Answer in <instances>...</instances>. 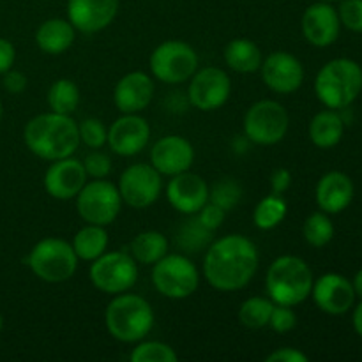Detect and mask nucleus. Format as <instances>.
Instances as JSON below:
<instances>
[{
  "label": "nucleus",
  "instance_id": "bb28decb",
  "mask_svg": "<svg viewBox=\"0 0 362 362\" xmlns=\"http://www.w3.org/2000/svg\"><path fill=\"white\" fill-rule=\"evenodd\" d=\"M110 237L106 232V226L99 225H87L76 232L73 237V250L76 257L83 262H94L95 258L101 257L103 253L108 251Z\"/></svg>",
  "mask_w": 362,
  "mask_h": 362
},
{
  "label": "nucleus",
  "instance_id": "7ed1b4c3",
  "mask_svg": "<svg viewBox=\"0 0 362 362\" xmlns=\"http://www.w3.org/2000/svg\"><path fill=\"white\" fill-rule=\"evenodd\" d=\"M105 325L113 339L120 343H138L147 338L154 327L152 306L136 293L113 296L105 310Z\"/></svg>",
  "mask_w": 362,
  "mask_h": 362
},
{
  "label": "nucleus",
  "instance_id": "20e7f679",
  "mask_svg": "<svg viewBox=\"0 0 362 362\" xmlns=\"http://www.w3.org/2000/svg\"><path fill=\"white\" fill-rule=\"evenodd\" d=\"M313 281V272L303 258L283 255L269 265L265 290L274 304L293 308L311 296Z\"/></svg>",
  "mask_w": 362,
  "mask_h": 362
},
{
  "label": "nucleus",
  "instance_id": "cd10ccee",
  "mask_svg": "<svg viewBox=\"0 0 362 362\" xmlns=\"http://www.w3.org/2000/svg\"><path fill=\"white\" fill-rule=\"evenodd\" d=\"M168 253V239L158 230L140 232L129 246V255L141 265H154Z\"/></svg>",
  "mask_w": 362,
  "mask_h": 362
},
{
  "label": "nucleus",
  "instance_id": "de8ad7c7",
  "mask_svg": "<svg viewBox=\"0 0 362 362\" xmlns=\"http://www.w3.org/2000/svg\"><path fill=\"white\" fill-rule=\"evenodd\" d=\"M2 113H4V108H2V99H0V119H2Z\"/></svg>",
  "mask_w": 362,
  "mask_h": 362
},
{
  "label": "nucleus",
  "instance_id": "f257e3e1",
  "mask_svg": "<svg viewBox=\"0 0 362 362\" xmlns=\"http://www.w3.org/2000/svg\"><path fill=\"white\" fill-rule=\"evenodd\" d=\"M260 255L251 239L230 233L214 240L204 258V278L219 292H237L246 288L255 278Z\"/></svg>",
  "mask_w": 362,
  "mask_h": 362
},
{
  "label": "nucleus",
  "instance_id": "e433bc0d",
  "mask_svg": "<svg viewBox=\"0 0 362 362\" xmlns=\"http://www.w3.org/2000/svg\"><path fill=\"white\" fill-rule=\"evenodd\" d=\"M81 163L88 179H106L112 172V159L99 148H92V152H88Z\"/></svg>",
  "mask_w": 362,
  "mask_h": 362
},
{
  "label": "nucleus",
  "instance_id": "f8f14e48",
  "mask_svg": "<svg viewBox=\"0 0 362 362\" xmlns=\"http://www.w3.org/2000/svg\"><path fill=\"white\" fill-rule=\"evenodd\" d=\"M161 173L147 163L127 166L120 175L119 193L124 204L131 209H147L156 204L163 191Z\"/></svg>",
  "mask_w": 362,
  "mask_h": 362
},
{
  "label": "nucleus",
  "instance_id": "c03bdc74",
  "mask_svg": "<svg viewBox=\"0 0 362 362\" xmlns=\"http://www.w3.org/2000/svg\"><path fill=\"white\" fill-rule=\"evenodd\" d=\"M14 60H16V48L9 39L0 37V74L13 69Z\"/></svg>",
  "mask_w": 362,
  "mask_h": 362
},
{
  "label": "nucleus",
  "instance_id": "a878e982",
  "mask_svg": "<svg viewBox=\"0 0 362 362\" xmlns=\"http://www.w3.org/2000/svg\"><path fill=\"white\" fill-rule=\"evenodd\" d=\"M223 57H225L226 66L240 74H250L255 73V71H260L262 62H264V55H262V49L258 48L257 42L246 37L232 39L226 45Z\"/></svg>",
  "mask_w": 362,
  "mask_h": 362
},
{
  "label": "nucleus",
  "instance_id": "c9c22d12",
  "mask_svg": "<svg viewBox=\"0 0 362 362\" xmlns=\"http://www.w3.org/2000/svg\"><path fill=\"white\" fill-rule=\"evenodd\" d=\"M78 129H80L81 144L87 145L88 148H101L103 145H106V140H108V129H106V126L103 124V120L88 117V119L81 120V122L78 124Z\"/></svg>",
  "mask_w": 362,
  "mask_h": 362
},
{
  "label": "nucleus",
  "instance_id": "7c9ffc66",
  "mask_svg": "<svg viewBox=\"0 0 362 362\" xmlns=\"http://www.w3.org/2000/svg\"><path fill=\"white\" fill-rule=\"evenodd\" d=\"M272 308L274 303L271 299H265V297L255 296L250 299L244 300L239 308V322L246 329H264L269 325L271 320Z\"/></svg>",
  "mask_w": 362,
  "mask_h": 362
},
{
  "label": "nucleus",
  "instance_id": "9b49d317",
  "mask_svg": "<svg viewBox=\"0 0 362 362\" xmlns=\"http://www.w3.org/2000/svg\"><path fill=\"white\" fill-rule=\"evenodd\" d=\"M76 212L85 223L108 226L119 218L122 209L119 187L106 179L87 180L80 193L76 194Z\"/></svg>",
  "mask_w": 362,
  "mask_h": 362
},
{
  "label": "nucleus",
  "instance_id": "4be33fe9",
  "mask_svg": "<svg viewBox=\"0 0 362 362\" xmlns=\"http://www.w3.org/2000/svg\"><path fill=\"white\" fill-rule=\"evenodd\" d=\"M154 80L144 71H131L117 81L113 103L120 113H140L154 99Z\"/></svg>",
  "mask_w": 362,
  "mask_h": 362
},
{
  "label": "nucleus",
  "instance_id": "a18cd8bd",
  "mask_svg": "<svg viewBox=\"0 0 362 362\" xmlns=\"http://www.w3.org/2000/svg\"><path fill=\"white\" fill-rule=\"evenodd\" d=\"M352 324L354 329H356L357 334L362 338V300L354 308V315H352Z\"/></svg>",
  "mask_w": 362,
  "mask_h": 362
},
{
  "label": "nucleus",
  "instance_id": "9d476101",
  "mask_svg": "<svg viewBox=\"0 0 362 362\" xmlns=\"http://www.w3.org/2000/svg\"><path fill=\"white\" fill-rule=\"evenodd\" d=\"M288 112L274 99H262L251 105L244 115V136L257 145H276L286 136Z\"/></svg>",
  "mask_w": 362,
  "mask_h": 362
},
{
  "label": "nucleus",
  "instance_id": "1a4fd4ad",
  "mask_svg": "<svg viewBox=\"0 0 362 362\" xmlns=\"http://www.w3.org/2000/svg\"><path fill=\"white\" fill-rule=\"evenodd\" d=\"M88 279L99 292L108 296L129 292L138 281V262L124 251H106L90 262Z\"/></svg>",
  "mask_w": 362,
  "mask_h": 362
},
{
  "label": "nucleus",
  "instance_id": "ea45409f",
  "mask_svg": "<svg viewBox=\"0 0 362 362\" xmlns=\"http://www.w3.org/2000/svg\"><path fill=\"white\" fill-rule=\"evenodd\" d=\"M225 216L226 212L223 211L221 207H218L216 204H212V202H207V204L197 212L198 223H200L204 228H207L209 232H216V230L223 225V221H225Z\"/></svg>",
  "mask_w": 362,
  "mask_h": 362
},
{
  "label": "nucleus",
  "instance_id": "5701e85b",
  "mask_svg": "<svg viewBox=\"0 0 362 362\" xmlns=\"http://www.w3.org/2000/svg\"><path fill=\"white\" fill-rule=\"evenodd\" d=\"M315 200L325 214H339L346 211L354 200V182L346 173L327 172L318 180Z\"/></svg>",
  "mask_w": 362,
  "mask_h": 362
},
{
  "label": "nucleus",
  "instance_id": "f03ea898",
  "mask_svg": "<svg viewBox=\"0 0 362 362\" xmlns=\"http://www.w3.org/2000/svg\"><path fill=\"white\" fill-rule=\"evenodd\" d=\"M28 151L45 161L69 158L80 147V129L71 115L48 112L32 117L23 129Z\"/></svg>",
  "mask_w": 362,
  "mask_h": 362
},
{
  "label": "nucleus",
  "instance_id": "a211bd4d",
  "mask_svg": "<svg viewBox=\"0 0 362 362\" xmlns=\"http://www.w3.org/2000/svg\"><path fill=\"white\" fill-rule=\"evenodd\" d=\"M311 297L318 310H322L324 313L343 315L352 310L357 296L350 279L341 274H336V272H327V274L320 276L317 281H313Z\"/></svg>",
  "mask_w": 362,
  "mask_h": 362
},
{
  "label": "nucleus",
  "instance_id": "412c9836",
  "mask_svg": "<svg viewBox=\"0 0 362 362\" xmlns=\"http://www.w3.org/2000/svg\"><path fill=\"white\" fill-rule=\"evenodd\" d=\"M166 198L177 212L193 216L209 202V184L204 177L187 170L170 179Z\"/></svg>",
  "mask_w": 362,
  "mask_h": 362
},
{
  "label": "nucleus",
  "instance_id": "4468645a",
  "mask_svg": "<svg viewBox=\"0 0 362 362\" xmlns=\"http://www.w3.org/2000/svg\"><path fill=\"white\" fill-rule=\"evenodd\" d=\"M262 80L276 94H293L304 83V66L288 52H272L260 66Z\"/></svg>",
  "mask_w": 362,
  "mask_h": 362
},
{
  "label": "nucleus",
  "instance_id": "2eb2a0df",
  "mask_svg": "<svg viewBox=\"0 0 362 362\" xmlns=\"http://www.w3.org/2000/svg\"><path fill=\"white\" fill-rule=\"evenodd\" d=\"M151 141V126L140 113H122L108 129V140L112 152L122 158H133L140 154Z\"/></svg>",
  "mask_w": 362,
  "mask_h": 362
},
{
  "label": "nucleus",
  "instance_id": "a19ab883",
  "mask_svg": "<svg viewBox=\"0 0 362 362\" xmlns=\"http://www.w3.org/2000/svg\"><path fill=\"white\" fill-rule=\"evenodd\" d=\"M2 76H4L2 85L9 94H14V95L21 94V92L27 88V76H25L21 71L9 69L7 73H4Z\"/></svg>",
  "mask_w": 362,
  "mask_h": 362
},
{
  "label": "nucleus",
  "instance_id": "49530a36",
  "mask_svg": "<svg viewBox=\"0 0 362 362\" xmlns=\"http://www.w3.org/2000/svg\"><path fill=\"white\" fill-rule=\"evenodd\" d=\"M352 286H354V290H356V296L362 299V269L361 271H357L356 276H354Z\"/></svg>",
  "mask_w": 362,
  "mask_h": 362
},
{
  "label": "nucleus",
  "instance_id": "423d86ee",
  "mask_svg": "<svg viewBox=\"0 0 362 362\" xmlns=\"http://www.w3.org/2000/svg\"><path fill=\"white\" fill-rule=\"evenodd\" d=\"M80 258L73 244L60 237H46L32 246L27 257V265L35 278L45 283L59 285L69 281L78 269Z\"/></svg>",
  "mask_w": 362,
  "mask_h": 362
},
{
  "label": "nucleus",
  "instance_id": "4c0bfd02",
  "mask_svg": "<svg viewBox=\"0 0 362 362\" xmlns=\"http://www.w3.org/2000/svg\"><path fill=\"white\" fill-rule=\"evenodd\" d=\"M338 16L341 27L362 32V0H339Z\"/></svg>",
  "mask_w": 362,
  "mask_h": 362
},
{
  "label": "nucleus",
  "instance_id": "dca6fc26",
  "mask_svg": "<svg viewBox=\"0 0 362 362\" xmlns=\"http://www.w3.org/2000/svg\"><path fill=\"white\" fill-rule=\"evenodd\" d=\"M303 35L310 45L317 48H325L338 41L341 21H339L338 9L331 2H315L306 7L300 20Z\"/></svg>",
  "mask_w": 362,
  "mask_h": 362
},
{
  "label": "nucleus",
  "instance_id": "0eeeda50",
  "mask_svg": "<svg viewBox=\"0 0 362 362\" xmlns=\"http://www.w3.org/2000/svg\"><path fill=\"white\" fill-rule=\"evenodd\" d=\"M152 285L166 299H187L198 290L200 272L184 255L166 253L152 265Z\"/></svg>",
  "mask_w": 362,
  "mask_h": 362
},
{
  "label": "nucleus",
  "instance_id": "79ce46f5",
  "mask_svg": "<svg viewBox=\"0 0 362 362\" xmlns=\"http://www.w3.org/2000/svg\"><path fill=\"white\" fill-rule=\"evenodd\" d=\"M265 361L267 362H308L310 361V357H308L304 352H300V350L285 346V349H278L272 354H269V356L265 357Z\"/></svg>",
  "mask_w": 362,
  "mask_h": 362
},
{
  "label": "nucleus",
  "instance_id": "72a5a7b5",
  "mask_svg": "<svg viewBox=\"0 0 362 362\" xmlns=\"http://www.w3.org/2000/svg\"><path fill=\"white\" fill-rule=\"evenodd\" d=\"M243 200V187L233 179H221L209 189V202L228 212Z\"/></svg>",
  "mask_w": 362,
  "mask_h": 362
},
{
  "label": "nucleus",
  "instance_id": "f3484780",
  "mask_svg": "<svg viewBox=\"0 0 362 362\" xmlns=\"http://www.w3.org/2000/svg\"><path fill=\"white\" fill-rule=\"evenodd\" d=\"M88 177L80 159L62 158L52 161L45 173V189L55 200H73L87 184Z\"/></svg>",
  "mask_w": 362,
  "mask_h": 362
},
{
  "label": "nucleus",
  "instance_id": "f704fd0d",
  "mask_svg": "<svg viewBox=\"0 0 362 362\" xmlns=\"http://www.w3.org/2000/svg\"><path fill=\"white\" fill-rule=\"evenodd\" d=\"M211 233L207 228L198 223V219H189L184 223L180 228L179 235H177V243L182 246L187 253H194V251H202L211 240Z\"/></svg>",
  "mask_w": 362,
  "mask_h": 362
},
{
  "label": "nucleus",
  "instance_id": "2f4dec72",
  "mask_svg": "<svg viewBox=\"0 0 362 362\" xmlns=\"http://www.w3.org/2000/svg\"><path fill=\"white\" fill-rule=\"evenodd\" d=\"M334 225L324 211L308 216L303 225V235L310 246L324 247L334 239Z\"/></svg>",
  "mask_w": 362,
  "mask_h": 362
},
{
  "label": "nucleus",
  "instance_id": "c756f323",
  "mask_svg": "<svg viewBox=\"0 0 362 362\" xmlns=\"http://www.w3.org/2000/svg\"><path fill=\"white\" fill-rule=\"evenodd\" d=\"M80 88L74 81L67 80V78H60L55 83L49 87L46 101H48L49 112L62 113V115H71L76 112L78 105H80Z\"/></svg>",
  "mask_w": 362,
  "mask_h": 362
},
{
  "label": "nucleus",
  "instance_id": "6e6552de",
  "mask_svg": "<svg viewBox=\"0 0 362 362\" xmlns=\"http://www.w3.org/2000/svg\"><path fill=\"white\" fill-rule=\"evenodd\" d=\"M198 62V53L193 46L179 39H170L156 46L148 59L152 76L168 85L189 80L197 73Z\"/></svg>",
  "mask_w": 362,
  "mask_h": 362
},
{
  "label": "nucleus",
  "instance_id": "c85d7f7f",
  "mask_svg": "<svg viewBox=\"0 0 362 362\" xmlns=\"http://www.w3.org/2000/svg\"><path fill=\"white\" fill-rule=\"evenodd\" d=\"M286 212H288V205H286L285 198L281 194L271 193L262 198L255 207L253 223L257 228L264 230V232L274 230L276 226L285 221Z\"/></svg>",
  "mask_w": 362,
  "mask_h": 362
},
{
  "label": "nucleus",
  "instance_id": "37998d69",
  "mask_svg": "<svg viewBox=\"0 0 362 362\" xmlns=\"http://www.w3.org/2000/svg\"><path fill=\"white\" fill-rule=\"evenodd\" d=\"M292 186V173L286 168H276L271 175V191L274 194H285Z\"/></svg>",
  "mask_w": 362,
  "mask_h": 362
},
{
  "label": "nucleus",
  "instance_id": "58836bf2",
  "mask_svg": "<svg viewBox=\"0 0 362 362\" xmlns=\"http://www.w3.org/2000/svg\"><path fill=\"white\" fill-rule=\"evenodd\" d=\"M297 325V315L292 306H283V304H274L269 320V327L278 334H286Z\"/></svg>",
  "mask_w": 362,
  "mask_h": 362
},
{
  "label": "nucleus",
  "instance_id": "39448f33",
  "mask_svg": "<svg viewBox=\"0 0 362 362\" xmlns=\"http://www.w3.org/2000/svg\"><path fill=\"white\" fill-rule=\"evenodd\" d=\"M361 92L362 67L352 59L329 60L315 78V94L325 108H349Z\"/></svg>",
  "mask_w": 362,
  "mask_h": 362
},
{
  "label": "nucleus",
  "instance_id": "8fccbe9b",
  "mask_svg": "<svg viewBox=\"0 0 362 362\" xmlns=\"http://www.w3.org/2000/svg\"><path fill=\"white\" fill-rule=\"evenodd\" d=\"M324 2H331L332 4V2H339V0H324Z\"/></svg>",
  "mask_w": 362,
  "mask_h": 362
},
{
  "label": "nucleus",
  "instance_id": "09e8293b",
  "mask_svg": "<svg viewBox=\"0 0 362 362\" xmlns=\"http://www.w3.org/2000/svg\"><path fill=\"white\" fill-rule=\"evenodd\" d=\"M2 327H4V318L2 315H0V331H2Z\"/></svg>",
  "mask_w": 362,
  "mask_h": 362
},
{
  "label": "nucleus",
  "instance_id": "ddd939ff",
  "mask_svg": "<svg viewBox=\"0 0 362 362\" xmlns=\"http://www.w3.org/2000/svg\"><path fill=\"white\" fill-rule=\"evenodd\" d=\"M232 94V80L221 67H204L189 78L187 99L200 112H216L223 108Z\"/></svg>",
  "mask_w": 362,
  "mask_h": 362
},
{
  "label": "nucleus",
  "instance_id": "b1692460",
  "mask_svg": "<svg viewBox=\"0 0 362 362\" xmlns=\"http://www.w3.org/2000/svg\"><path fill=\"white\" fill-rule=\"evenodd\" d=\"M76 39V28L69 20L49 18L39 25L35 32V45L48 55H62L73 46Z\"/></svg>",
  "mask_w": 362,
  "mask_h": 362
},
{
  "label": "nucleus",
  "instance_id": "393cba45",
  "mask_svg": "<svg viewBox=\"0 0 362 362\" xmlns=\"http://www.w3.org/2000/svg\"><path fill=\"white\" fill-rule=\"evenodd\" d=\"M308 133H310V140L313 141L315 147L332 148L341 141L343 133H345V122L338 110H322L311 119Z\"/></svg>",
  "mask_w": 362,
  "mask_h": 362
},
{
  "label": "nucleus",
  "instance_id": "473e14b6",
  "mask_svg": "<svg viewBox=\"0 0 362 362\" xmlns=\"http://www.w3.org/2000/svg\"><path fill=\"white\" fill-rule=\"evenodd\" d=\"M179 356L170 345L163 341H138L131 350V362H177Z\"/></svg>",
  "mask_w": 362,
  "mask_h": 362
},
{
  "label": "nucleus",
  "instance_id": "6ab92c4d",
  "mask_svg": "<svg viewBox=\"0 0 362 362\" xmlns=\"http://www.w3.org/2000/svg\"><path fill=\"white\" fill-rule=\"evenodd\" d=\"M194 163V148L189 140L179 134L163 136L152 145L151 165L161 175H179L191 170Z\"/></svg>",
  "mask_w": 362,
  "mask_h": 362
},
{
  "label": "nucleus",
  "instance_id": "aec40b11",
  "mask_svg": "<svg viewBox=\"0 0 362 362\" xmlns=\"http://www.w3.org/2000/svg\"><path fill=\"white\" fill-rule=\"evenodd\" d=\"M119 0H67V20L76 32L95 34L113 23Z\"/></svg>",
  "mask_w": 362,
  "mask_h": 362
}]
</instances>
